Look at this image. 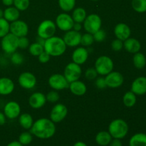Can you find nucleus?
<instances>
[{"label":"nucleus","instance_id":"f257e3e1","mask_svg":"<svg viewBox=\"0 0 146 146\" xmlns=\"http://www.w3.org/2000/svg\"><path fill=\"white\" fill-rule=\"evenodd\" d=\"M30 132L40 139H49L56 133V125L51 119L41 118L34 122Z\"/></svg>","mask_w":146,"mask_h":146},{"label":"nucleus","instance_id":"f03ea898","mask_svg":"<svg viewBox=\"0 0 146 146\" xmlns=\"http://www.w3.org/2000/svg\"><path fill=\"white\" fill-rule=\"evenodd\" d=\"M44 48L51 56H60L65 53L66 45L62 38L53 36L46 39Z\"/></svg>","mask_w":146,"mask_h":146},{"label":"nucleus","instance_id":"7ed1b4c3","mask_svg":"<svg viewBox=\"0 0 146 146\" xmlns=\"http://www.w3.org/2000/svg\"><path fill=\"white\" fill-rule=\"evenodd\" d=\"M129 127L128 123L121 118H117L110 123L108 125V132L113 138L123 139L128 134Z\"/></svg>","mask_w":146,"mask_h":146},{"label":"nucleus","instance_id":"20e7f679","mask_svg":"<svg viewBox=\"0 0 146 146\" xmlns=\"http://www.w3.org/2000/svg\"><path fill=\"white\" fill-rule=\"evenodd\" d=\"M114 64L113 60L107 56H101L95 62V69L98 74L106 76L113 70Z\"/></svg>","mask_w":146,"mask_h":146},{"label":"nucleus","instance_id":"39448f33","mask_svg":"<svg viewBox=\"0 0 146 146\" xmlns=\"http://www.w3.org/2000/svg\"><path fill=\"white\" fill-rule=\"evenodd\" d=\"M56 31V26L54 21L50 19L44 20L40 23L37 29V34L38 36L45 39L54 36Z\"/></svg>","mask_w":146,"mask_h":146},{"label":"nucleus","instance_id":"423d86ee","mask_svg":"<svg viewBox=\"0 0 146 146\" xmlns=\"http://www.w3.org/2000/svg\"><path fill=\"white\" fill-rule=\"evenodd\" d=\"M84 27L87 33L94 34L101 29L102 20L100 16L96 14H89L85 19L84 22Z\"/></svg>","mask_w":146,"mask_h":146},{"label":"nucleus","instance_id":"0eeeda50","mask_svg":"<svg viewBox=\"0 0 146 146\" xmlns=\"http://www.w3.org/2000/svg\"><path fill=\"white\" fill-rule=\"evenodd\" d=\"M19 38L11 33H9L1 38V46L3 51L7 54H11L17 51L19 48Z\"/></svg>","mask_w":146,"mask_h":146},{"label":"nucleus","instance_id":"6e6552de","mask_svg":"<svg viewBox=\"0 0 146 146\" xmlns=\"http://www.w3.org/2000/svg\"><path fill=\"white\" fill-rule=\"evenodd\" d=\"M81 74H82V69L80 65L74 62L67 64L64 68V76L69 84L73 81L79 80Z\"/></svg>","mask_w":146,"mask_h":146},{"label":"nucleus","instance_id":"1a4fd4ad","mask_svg":"<svg viewBox=\"0 0 146 146\" xmlns=\"http://www.w3.org/2000/svg\"><path fill=\"white\" fill-rule=\"evenodd\" d=\"M48 83L49 86L55 91H61L69 86V83L66 79L64 76L59 74L51 75L48 78Z\"/></svg>","mask_w":146,"mask_h":146},{"label":"nucleus","instance_id":"9d476101","mask_svg":"<svg viewBox=\"0 0 146 146\" xmlns=\"http://www.w3.org/2000/svg\"><path fill=\"white\" fill-rule=\"evenodd\" d=\"M56 26L60 30L64 31H68L73 29L74 21L72 17L67 13H61L56 17Z\"/></svg>","mask_w":146,"mask_h":146},{"label":"nucleus","instance_id":"9b49d317","mask_svg":"<svg viewBox=\"0 0 146 146\" xmlns=\"http://www.w3.org/2000/svg\"><path fill=\"white\" fill-rule=\"evenodd\" d=\"M68 114V108L64 104H57L53 107L50 113V119L54 123H60L65 119Z\"/></svg>","mask_w":146,"mask_h":146},{"label":"nucleus","instance_id":"f8f14e48","mask_svg":"<svg viewBox=\"0 0 146 146\" xmlns=\"http://www.w3.org/2000/svg\"><path fill=\"white\" fill-rule=\"evenodd\" d=\"M29 32L28 24L22 20H17L10 24V33L18 38L27 36Z\"/></svg>","mask_w":146,"mask_h":146},{"label":"nucleus","instance_id":"ddd939ff","mask_svg":"<svg viewBox=\"0 0 146 146\" xmlns=\"http://www.w3.org/2000/svg\"><path fill=\"white\" fill-rule=\"evenodd\" d=\"M18 82L22 88L25 89H32L36 84V78L32 73L26 71L20 74Z\"/></svg>","mask_w":146,"mask_h":146},{"label":"nucleus","instance_id":"4468645a","mask_svg":"<svg viewBox=\"0 0 146 146\" xmlns=\"http://www.w3.org/2000/svg\"><path fill=\"white\" fill-rule=\"evenodd\" d=\"M107 87L116 88L121 86L124 82V77L118 71H111L105 77Z\"/></svg>","mask_w":146,"mask_h":146},{"label":"nucleus","instance_id":"2eb2a0df","mask_svg":"<svg viewBox=\"0 0 146 146\" xmlns=\"http://www.w3.org/2000/svg\"><path fill=\"white\" fill-rule=\"evenodd\" d=\"M4 113L7 118L10 120L18 118L21 114V107L17 102L14 101L7 103L4 106Z\"/></svg>","mask_w":146,"mask_h":146},{"label":"nucleus","instance_id":"dca6fc26","mask_svg":"<svg viewBox=\"0 0 146 146\" xmlns=\"http://www.w3.org/2000/svg\"><path fill=\"white\" fill-rule=\"evenodd\" d=\"M81 34L79 31H74L71 29L68 31H66V34L64 36V42L66 46L76 47L81 44Z\"/></svg>","mask_w":146,"mask_h":146},{"label":"nucleus","instance_id":"f3484780","mask_svg":"<svg viewBox=\"0 0 146 146\" xmlns=\"http://www.w3.org/2000/svg\"><path fill=\"white\" fill-rule=\"evenodd\" d=\"M46 103V95L41 92H35L30 96L29 104L34 109L41 108Z\"/></svg>","mask_w":146,"mask_h":146},{"label":"nucleus","instance_id":"a211bd4d","mask_svg":"<svg viewBox=\"0 0 146 146\" xmlns=\"http://www.w3.org/2000/svg\"><path fill=\"white\" fill-rule=\"evenodd\" d=\"M131 91L136 96H143L146 94V77L139 76L135 78L131 84Z\"/></svg>","mask_w":146,"mask_h":146},{"label":"nucleus","instance_id":"6ab92c4d","mask_svg":"<svg viewBox=\"0 0 146 146\" xmlns=\"http://www.w3.org/2000/svg\"><path fill=\"white\" fill-rule=\"evenodd\" d=\"M114 34L116 38L124 41L131 36V30L129 26L125 23H119L114 28Z\"/></svg>","mask_w":146,"mask_h":146},{"label":"nucleus","instance_id":"aec40b11","mask_svg":"<svg viewBox=\"0 0 146 146\" xmlns=\"http://www.w3.org/2000/svg\"><path fill=\"white\" fill-rule=\"evenodd\" d=\"M73 62L81 65L87 61L88 58V51L84 46L78 47L72 53Z\"/></svg>","mask_w":146,"mask_h":146},{"label":"nucleus","instance_id":"412c9836","mask_svg":"<svg viewBox=\"0 0 146 146\" xmlns=\"http://www.w3.org/2000/svg\"><path fill=\"white\" fill-rule=\"evenodd\" d=\"M14 90V84L11 78L7 77L0 78V95H9Z\"/></svg>","mask_w":146,"mask_h":146},{"label":"nucleus","instance_id":"4be33fe9","mask_svg":"<svg viewBox=\"0 0 146 146\" xmlns=\"http://www.w3.org/2000/svg\"><path fill=\"white\" fill-rule=\"evenodd\" d=\"M123 47L125 51L131 54L139 52L141 48V44L138 39L129 37L123 41Z\"/></svg>","mask_w":146,"mask_h":146},{"label":"nucleus","instance_id":"5701e85b","mask_svg":"<svg viewBox=\"0 0 146 146\" xmlns=\"http://www.w3.org/2000/svg\"><path fill=\"white\" fill-rule=\"evenodd\" d=\"M68 88L74 95L78 96H84L87 91V87L86 84L79 80L70 83Z\"/></svg>","mask_w":146,"mask_h":146},{"label":"nucleus","instance_id":"b1692460","mask_svg":"<svg viewBox=\"0 0 146 146\" xmlns=\"http://www.w3.org/2000/svg\"><path fill=\"white\" fill-rule=\"evenodd\" d=\"M113 138L108 131H102L96 134L95 141L96 143L100 146H107L109 145Z\"/></svg>","mask_w":146,"mask_h":146},{"label":"nucleus","instance_id":"393cba45","mask_svg":"<svg viewBox=\"0 0 146 146\" xmlns=\"http://www.w3.org/2000/svg\"><path fill=\"white\" fill-rule=\"evenodd\" d=\"M20 11L15 7H8L4 10V18L9 22H13L19 19Z\"/></svg>","mask_w":146,"mask_h":146},{"label":"nucleus","instance_id":"a878e982","mask_svg":"<svg viewBox=\"0 0 146 146\" xmlns=\"http://www.w3.org/2000/svg\"><path fill=\"white\" fill-rule=\"evenodd\" d=\"M129 146H146V134L144 133L134 134L130 138Z\"/></svg>","mask_w":146,"mask_h":146},{"label":"nucleus","instance_id":"bb28decb","mask_svg":"<svg viewBox=\"0 0 146 146\" xmlns=\"http://www.w3.org/2000/svg\"><path fill=\"white\" fill-rule=\"evenodd\" d=\"M19 123L24 129L30 130L34 123L33 117L29 113H27L20 114L19 116Z\"/></svg>","mask_w":146,"mask_h":146},{"label":"nucleus","instance_id":"cd10ccee","mask_svg":"<svg viewBox=\"0 0 146 146\" xmlns=\"http://www.w3.org/2000/svg\"><path fill=\"white\" fill-rule=\"evenodd\" d=\"M72 19L74 21V22L76 23H83L86 18L87 14L86 10L82 7H77L74 9L72 13Z\"/></svg>","mask_w":146,"mask_h":146},{"label":"nucleus","instance_id":"c85d7f7f","mask_svg":"<svg viewBox=\"0 0 146 146\" xmlns=\"http://www.w3.org/2000/svg\"><path fill=\"white\" fill-rule=\"evenodd\" d=\"M133 63L134 66L138 69H142L146 65V57L143 53L139 52L134 54L133 57Z\"/></svg>","mask_w":146,"mask_h":146},{"label":"nucleus","instance_id":"c756f323","mask_svg":"<svg viewBox=\"0 0 146 146\" xmlns=\"http://www.w3.org/2000/svg\"><path fill=\"white\" fill-rule=\"evenodd\" d=\"M136 95L131 91L125 93L123 95V104L128 108H131V107L134 106L136 104Z\"/></svg>","mask_w":146,"mask_h":146},{"label":"nucleus","instance_id":"7c9ffc66","mask_svg":"<svg viewBox=\"0 0 146 146\" xmlns=\"http://www.w3.org/2000/svg\"><path fill=\"white\" fill-rule=\"evenodd\" d=\"M59 7L65 12L73 10L76 5V0H58Z\"/></svg>","mask_w":146,"mask_h":146},{"label":"nucleus","instance_id":"2f4dec72","mask_svg":"<svg viewBox=\"0 0 146 146\" xmlns=\"http://www.w3.org/2000/svg\"><path fill=\"white\" fill-rule=\"evenodd\" d=\"M132 7L136 12H146V0H132Z\"/></svg>","mask_w":146,"mask_h":146},{"label":"nucleus","instance_id":"473e14b6","mask_svg":"<svg viewBox=\"0 0 146 146\" xmlns=\"http://www.w3.org/2000/svg\"><path fill=\"white\" fill-rule=\"evenodd\" d=\"M44 51V46L38 44L37 42L33 43V44H30L29 46V51L34 56H38Z\"/></svg>","mask_w":146,"mask_h":146},{"label":"nucleus","instance_id":"72a5a7b5","mask_svg":"<svg viewBox=\"0 0 146 146\" xmlns=\"http://www.w3.org/2000/svg\"><path fill=\"white\" fill-rule=\"evenodd\" d=\"M33 141V135L31 132H23L20 134L19 136V142L23 145H28L32 142Z\"/></svg>","mask_w":146,"mask_h":146},{"label":"nucleus","instance_id":"f704fd0d","mask_svg":"<svg viewBox=\"0 0 146 146\" xmlns=\"http://www.w3.org/2000/svg\"><path fill=\"white\" fill-rule=\"evenodd\" d=\"M9 32L10 23L4 18L0 19V38H3Z\"/></svg>","mask_w":146,"mask_h":146},{"label":"nucleus","instance_id":"c9c22d12","mask_svg":"<svg viewBox=\"0 0 146 146\" xmlns=\"http://www.w3.org/2000/svg\"><path fill=\"white\" fill-rule=\"evenodd\" d=\"M94 38L93 34L90 33H86L81 36V44L84 47L90 46L92 45L94 42Z\"/></svg>","mask_w":146,"mask_h":146},{"label":"nucleus","instance_id":"e433bc0d","mask_svg":"<svg viewBox=\"0 0 146 146\" xmlns=\"http://www.w3.org/2000/svg\"><path fill=\"white\" fill-rule=\"evenodd\" d=\"M30 4L29 0H14L13 5L19 11H25L29 8Z\"/></svg>","mask_w":146,"mask_h":146},{"label":"nucleus","instance_id":"4c0bfd02","mask_svg":"<svg viewBox=\"0 0 146 146\" xmlns=\"http://www.w3.org/2000/svg\"><path fill=\"white\" fill-rule=\"evenodd\" d=\"M10 59H11V63L14 64V65H21V64H23L24 61V58L22 54L19 52H17V51L11 54Z\"/></svg>","mask_w":146,"mask_h":146},{"label":"nucleus","instance_id":"58836bf2","mask_svg":"<svg viewBox=\"0 0 146 146\" xmlns=\"http://www.w3.org/2000/svg\"><path fill=\"white\" fill-rule=\"evenodd\" d=\"M46 101L50 103H56L59 100L60 96L56 91H51L46 95Z\"/></svg>","mask_w":146,"mask_h":146},{"label":"nucleus","instance_id":"ea45409f","mask_svg":"<svg viewBox=\"0 0 146 146\" xmlns=\"http://www.w3.org/2000/svg\"><path fill=\"white\" fill-rule=\"evenodd\" d=\"M93 36H94V41L97 42H102L106 38V32L102 29H100L98 31L94 33Z\"/></svg>","mask_w":146,"mask_h":146},{"label":"nucleus","instance_id":"a19ab883","mask_svg":"<svg viewBox=\"0 0 146 146\" xmlns=\"http://www.w3.org/2000/svg\"><path fill=\"white\" fill-rule=\"evenodd\" d=\"M123 48V41L118 38H115L111 43V48L114 51H120Z\"/></svg>","mask_w":146,"mask_h":146},{"label":"nucleus","instance_id":"79ce46f5","mask_svg":"<svg viewBox=\"0 0 146 146\" xmlns=\"http://www.w3.org/2000/svg\"><path fill=\"white\" fill-rule=\"evenodd\" d=\"M97 76H98V73L95 68H88L85 72V77L90 81L96 79L97 78Z\"/></svg>","mask_w":146,"mask_h":146},{"label":"nucleus","instance_id":"37998d69","mask_svg":"<svg viewBox=\"0 0 146 146\" xmlns=\"http://www.w3.org/2000/svg\"><path fill=\"white\" fill-rule=\"evenodd\" d=\"M19 48H21V49H26V48H29L30 45L29 40L28 39L27 36H22L19 38Z\"/></svg>","mask_w":146,"mask_h":146},{"label":"nucleus","instance_id":"c03bdc74","mask_svg":"<svg viewBox=\"0 0 146 146\" xmlns=\"http://www.w3.org/2000/svg\"><path fill=\"white\" fill-rule=\"evenodd\" d=\"M50 58H51V56L45 51H43L41 54L38 56V61L41 64H46L49 61Z\"/></svg>","mask_w":146,"mask_h":146},{"label":"nucleus","instance_id":"a18cd8bd","mask_svg":"<svg viewBox=\"0 0 146 146\" xmlns=\"http://www.w3.org/2000/svg\"><path fill=\"white\" fill-rule=\"evenodd\" d=\"M96 86L98 89H104L107 87L106 83V80L104 77H98L96 78L95 82Z\"/></svg>","mask_w":146,"mask_h":146},{"label":"nucleus","instance_id":"49530a36","mask_svg":"<svg viewBox=\"0 0 146 146\" xmlns=\"http://www.w3.org/2000/svg\"><path fill=\"white\" fill-rule=\"evenodd\" d=\"M109 146H123L122 142L120 139H116V138H113L111 143H109Z\"/></svg>","mask_w":146,"mask_h":146},{"label":"nucleus","instance_id":"de8ad7c7","mask_svg":"<svg viewBox=\"0 0 146 146\" xmlns=\"http://www.w3.org/2000/svg\"><path fill=\"white\" fill-rule=\"evenodd\" d=\"M7 117L5 116L4 113L0 112V125H3L6 123Z\"/></svg>","mask_w":146,"mask_h":146},{"label":"nucleus","instance_id":"09e8293b","mask_svg":"<svg viewBox=\"0 0 146 146\" xmlns=\"http://www.w3.org/2000/svg\"><path fill=\"white\" fill-rule=\"evenodd\" d=\"M82 29V26L80 23H76V22H74V27H73V30L74 31H80L81 29Z\"/></svg>","mask_w":146,"mask_h":146},{"label":"nucleus","instance_id":"8fccbe9b","mask_svg":"<svg viewBox=\"0 0 146 146\" xmlns=\"http://www.w3.org/2000/svg\"><path fill=\"white\" fill-rule=\"evenodd\" d=\"M2 3L6 7H11L14 4V0H2Z\"/></svg>","mask_w":146,"mask_h":146},{"label":"nucleus","instance_id":"3c124183","mask_svg":"<svg viewBox=\"0 0 146 146\" xmlns=\"http://www.w3.org/2000/svg\"><path fill=\"white\" fill-rule=\"evenodd\" d=\"M45 41H46V39L44 38H41V37L40 36H37L36 37V42H37L38 44H41V45L42 46H44V44H45Z\"/></svg>","mask_w":146,"mask_h":146},{"label":"nucleus","instance_id":"603ef678","mask_svg":"<svg viewBox=\"0 0 146 146\" xmlns=\"http://www.w3.org/2000/svg\"><path fill=\"white\" fill-rule=\"evenodd\" d=\"M7 146H24V145H23L22 144L20 143L19 141H11V142H10L9 143L7 144Z\"/></svg>","mask_w":146,"mask_h":146},{"label":"nucleus","instance_id":"864d4df0","mask_svg":"<svg viewBox=\"0 0 146 146\" xmlns=\"http://www.w3.org/2000/svg\"><path fill=\"white\" fill-rule=\"evenodd\" d=\"M73 146H88V145H87L85 143L83 142V141H77L76 143H74V145Z\"/></svg>","mask_w":146,"mask_h":146},{"label":"nucleus","instance_id":"5fc2aeb1","mask_svg":"<svg viewBox=\"0 0 146 146\" xmlns=\"http://www.w3.org/2000/svg\"><path fill=\"white\" fill-rule=\"evenodd\" d=\"M4 18V10L0 8V19Z\"/></svg>","mask_w":146,"mask_h":146},{"label":"nucleus","instance_id":"6e6d98bb","mask_svg":"<svg viewBox=\"0 0 146 146\" xmlns=\"http://www.w3.org/2000/svg\"><path fill=\"white\" fill-rule=\"evenodd\" d=\"M91 1H98V0H91Z\"/></svg>","mask_w":146,"mask_h":146}]
</instances>
